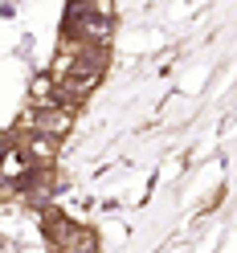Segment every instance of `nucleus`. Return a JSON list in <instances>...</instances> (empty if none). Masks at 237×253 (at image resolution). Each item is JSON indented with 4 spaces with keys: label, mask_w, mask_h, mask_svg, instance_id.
<instances>
[{
    "label": "nucleus",
    "mask_w": 237,
    "mask_h": 253,
    "mask_svg": "<svg viewBox=\"0 0 237 253\" xmlns=\"http://www.w3.org/2000/svg\"><path fill=\"white\" fill-rule=\"evenodd\" d=\"M66 33L86 45H106L110 33H115V4L110 0H78L70 8Z\"/></svg>",
    "instance_id": "obj_1"
},
{
    "label": "nucleus",
    "mask_w": 237,
    "mask_h": 253,
    "mask_svg": "<svg viewBox=\"0 0 237 253\" xmlns=\"http://www.w3.org/2000/svg\"><path fill=\"white\" fill-rule=\"evenodd\" d=\"M78 106L66 98H49L41 106H29L21 115V131H37V135H49V139H66L70 126H74Z\"/></svg>",
    "instance_id": "obj_2"
},
{
    "label": "nucleus",
    "mask_w": 237,
    "mask_h": 253,
    "mask_svg": "<svg viewBox=\"0 0 237 253\" xmlns=\"http://www.w3.org/2000/svg\"><path fill=\"white\" fill-rule=\"evenodd\" d=\"M29 171H33V164L25 160V151H21L17 143L0 147V180H4V184H8V180H12V184H17V180H25Z\"/></svg>",
    "instance_id": "obj_3"
}]
</instances>
